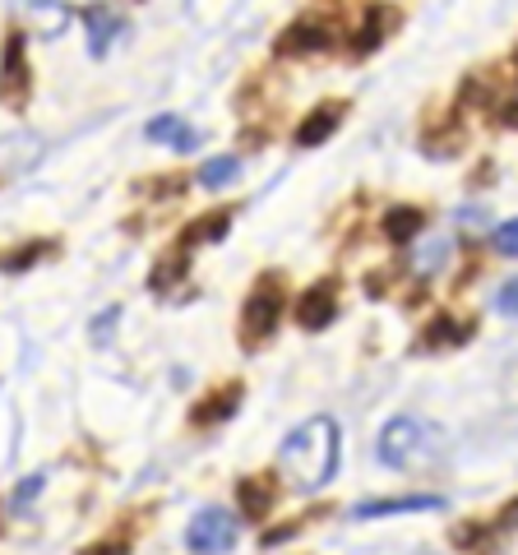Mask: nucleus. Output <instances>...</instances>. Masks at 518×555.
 Listing matches in <instances>:
<instances>
[{
    "label": "nucleus",
    "instance_id": "obj_1",
    "mask_svg": "<svg viewBox=\"0 0 518 555\" xmlns=\"http://www.w3.org/2000/svg\"><path fill=\"white\" fill-rule=\"evenodd\" d=\"M342 459V430L334 416H310L283 440V473L301 486V491H320L329 486Z\"/></svg>",
    "mask_w": 518,
    "mask_h": 555
},
{
    "label": "nucleus",
    "instance_id": "obj_2",
    "mask_svg": "<svg viewBox=\"0 0 518 555\" xmlns=\"http://www.w3.org/2000/svg\"><path fill=\"white\" fill-rule=\"evenodd\" d=\"M375 454L385 467H417L436 454V430H430L422 416H393V422L379 430Z\"/></svg>",
    "mask_w": 518,
    "mask_h": 555
},
{
    "label": "nucleus",
    "instance_id": "obj_3",
    "mask_svg": "<svg viewBox=\"0 0 518 555\" xmlns=\"http://www.w3.org/2000/svg\"><path fill=\"white\" fill-rule=\"evenodd\" d=\"M279 315H283V278L279 273H264L250 287L246 310H241V347L255 352L259 343H269L273 328H279Z\"/></svg>",
    "mask_w": 518,
    "mask_h": 555
},
{
    "label": "nucleus",
    "instance_id": "obj_4",
    "mask_svg": "<svg viewBox=\"0 0 518 555\" xmlns=\"http://www.w3.org/2000/svg\"><path fill=\"white\" fill-rule=\"evenodd\" d=\"M241 537V518H232L228 509H199L185 528V546L195 555H228Z\"/></svg>",
    "mask_w": 518,
    "mask_h": 555
},
{
    "label": "nucleus",
    "instance_id": "obj_5",
    "mask_svg": "<svg viewBox=\"0 0 518 555\" xmlns=\"http://www.w3.org/2000/svg\"><path fill=\"white\" fill-rule=\"evenodd\" d=\"M28 93H33L28 47H24V33H10L5 51H0V102H5L10 112H24L28 107Z\"/></svg>",
    "mask_w": 518,
    "mask_h": 555
},
{
    "label": "nucleus",
    "instance_id": "obj_6",
    "mask_svg": "<svg viewBox=\"0 0 518 555\" xmlns=\"http://www.w3.org/2000/svg\"><path fill=\"white\" fill-rule=\"evenodd\" d=\"M334 315H338V283L334 278H320V283H310L297 297V324L301 328H324V324H334Z\"/></svg>",
    "mask_w": 518,
    "mask_h": 555
},
{
    "label": "nucleus",
    "instance_id": "obj_7",
    "mask_svg": "<svg viewBox=\"0 0 518 555\" xmlns=\"http://www.w3.org/2000/svg\"><path fill=\"white\" fill-rule=\"evenodd\" d=\"M334 47V28L320 24V20H297L283 28L279 38V56H315V51H329Z\"/></svg>",
    "mask_w": 518,
    "mask_h": 555
},
{
    "label": "nucleus",
    "instance_id": "obj_8",
    "mask_svg": "<svg viewBox=\"0 0 518 555\" xmlns=\"http://www.w3.org/2000/svg\"><path fill=\"white\" fill-rule=\"evenodd\" d=\"M393 28H399V10H393V5H371L366 20H361V28H357L352 51H357V56H371V51L385 47V38Z\"/></svg>",
    "mask_w": 518,
    "mask_h": 555
},
{
    "label": "nucleus",
    "instance_id": "obj_9",
    "mask_svg": "<svg viewBox=\"0 0 518 555\" xmlns=\"http://www.w3.org/2000/svg\"><path fill=\"white\" fill-rule=\"evenodd\" d=\"M342 112H348V102H320V107L297 126V149L324 144V139H329V134L342 126Z\"/></svg>",
    "mask_w": 518,
    "mask_h": 555
},
{
    "label": "nucleus",
    "instance_id": "obj_10",
    "mask_svg": "<svg viewBox=\"0 0 518 555\" xmlns=\"http://www.w3.org/2000/svg\"><path fill=\"white\" fill-rule=\"evenodd\" d=\"M417 509H444V495H393V500H366L352 518H385V514H417Z\"/></svg>",
    "mask_w": 518,
    "mask_h": 555
},
{
    "label": "nucleus",
    "instance_id": "obj_11",
    "mask_svg": "<svg viewBox=\"0 0 518 555\" xmlns=\"http://www.w3.org/2000/svg\"><path fill=\"white\" fill-rule=\"evenodd\" d=\"M144 134H148V144H171L177 153H190V149H199V130H190L181 116H158V120H148L144 126Z\"/></svg>",
    "mask_w": 518,
    "mask_h": 555
},
{
    "label": "nucleus",
    "instance_id": "obj_12",
    "mask_svg": "<svg viewBox=\"0 0 518 555\" xmlns=\"http://www.w3.org/2000/svg\"><path fill=\"white\" fill-rule=\"evenodd\" d=\"M20 10L38 24L42 38H61V33L70 28V5H65V0H20Z\"/></svg>",
    "mask_w": 518,
    "mask_h": 555
},
{
    "label": "nucleus",
    "instance_id": "obj_13",
    "mask_svg": "<svg viewBox=\"0 0 518 555\" xmlns=\"http://www.w3.org/2000/svg\"><path fill=\"white\" fill-rule=\"evenodd\" d=\"M236 500L246 518H264L273 509V500H279V486H273V477H246L236 486Z\"/></svg>",
    "mask_w": 518,
    "mask_h": 555
},
{
    "label": "nucleus",
    "instance_id": "obj_14",
    "mask_svg": "<svg viewBox=\"0 0 518 555\" xmlns=\"http://www.w3.org/2000/svg\"><path fill=\"white\" fill-rule=\"evenodd\" d=\"M83 28H89V51L102 61L112 51V42H116V28H120L116 14L107 5H89V10H83Z\"/></svg>",
    "mask_w": 518,
    "mask_h": 555
},
{
    "label": "nucleus",
    "instance_id": "obj_15",
    "mask_svg": "<svg viewBox=\"0 0 518 555\" xmlns=\"http://www.w3.org/2000/svg\"><path fill=\"white\" fill-rule=\"evenodd\" d=\"M241 385H228V389H218V393H209L204 403L195 408V426H213V422H228V416L241 408Z\"/></svg>",
    "mask_w": 518,
    "mask_h": 555
},
{
    "label": "nucleus",
    "instance_id": "obj_16",
    "mask_svg": "<svg viewBox=\"0 0 518 555\" xmlns=\"http://www.w3.org/2000/svg\"><path fill=\"white\" fill-rule=\"evenodd\" d=\"M228 228H232V208H228V214H204L199 222H190V228L177 236V246L190 250V246H204V241H222V236H228Z\"/></svg>",
    "mask_w": 518,
    "mask_h": 555
},
{
    "label": "nucleus",
    "instance_id": "obj_17",
    "mask_svg": "<svg viewBox=\"0 0 518 555\" xmlns=\"http://www.w3.org/2000/svg\"><path fill=\"white\" fill-rule=\"evenodd\" d=\"M422 228H426V214L417 204H399V208H389L385 214V236L389 241H412V236H422Z\"/></svg>",
    "mask_w": 518,
    "mask_h": 555
},
{
    "label": "nucleus",
    "instance_id": "obj_18",
    "mask_svg": "<svg viewBox=\"0 0 518 555\" xmlns=\"http://www.w3.org/2000/svg\"><path fill=\"white\" fill-rule=\"evenodd\" d=\"M468 334H472V324H463V320H454V315H440L436 324L426 328L422 347H458V343H468Z\"/></svg>",
    "mask_w": 518,
    "mask_h": 555
},
{
    "label": "nucleus",
    "instance_id": "obj_19",
    "mask_svg": "<svg viewBox=\"0 0 518 555\" xmlns=\"http://www.w3.org/2000/svg\"><path fill=\"white\" fill-rule=\"evenodd\" d=\"M236 177H241V158H232V153H228V158H209V163H204L195 181L204 190H222V185H232Z\"/></svg>",
    "mask_w": 518,
    "mask_h": 555
},
{
    "label": "nucleus",
    "instance_id": "obj_20",
    "mask_svg": "<svg viewBox=\"0 0 518 555\" xmlns=\"http://www.w3.org/2000/svg\"><path fill=\"white\" fill-rule=\"evenodd\" d=\"M495 250L505 259H518V218H509V222H500L495 228Z\"/></svg>",
    "mask_w": 518,
    "mask_h": 555
},
{
    "label": "nucleus",
    "instance_id": "obj_21",
    "mask_svg": "<svg viewBox=\"0 0 518 555\" xmlns=\"http://www.w3.org/2000/svg\"><path fill=\"white\" fill-rule=\"evenodd\" d=\"M51 250H56L51 241H42V246H24L20 255H10V259H5V269H10V273H20V269H28L38 255H51Z\"/></svg>",
    "mask_w": 518,
    "mask_h": 555
},
{
    "label": "nucleus",
    "instance_id": "obj_22",
    "mask_svg": "<svg viewBox=\"0 0 518 555\" xmlns=\"http://www.w3.org/2000/svg\"><path fill=\"white\" fill-rule=\"evenodd\" d=\"M495 310H500V315H514V320H518V278H509V283L500 287Z\"/></svg>",
    "mask_w": 518,
    "mask_h": 555
},
{
    "label": "nucleus",
    "instance_id": "obj_23",
    "mask_svg": "<svg viewBox=\"0 0 518 555\" xmlns=\"http://www.w3.org/2000/svg\"><path fill=\"white\" fill-rule=\"evenodd\" d=\"M116 320H120V306H112V310H102V315L93 320V343L102 347V343H107L112 338V328H116Z\"/></svg>",
    "mask_w": 518,
    "mask_h": 555
},
{
    "label": "nucleus",
    "instance_id": "obj_24",
    "mask_svg": "<svg viewBox=\"0 0 518 555\" xmlns=\"http://www.w3.org/2000/svg\"><path fill=\"white\" fill-rule=\"evenodd\" d=\"M42 481H47V477H24V486L14 491V509H24L33 495H42Z\"/></svg>",
    "mask_w": 518,
    "mask_h": 555
},
{
    "label": "nucleus",
    "instance_id": "obj_25",
    "mask_svg": "<svg viewBox=\"0 0 518 555\" xmlns=\"http://www.w3.org/2000/svg\"><path fill=\"white\" fill-rule=\"evenodd\" d=\"M83 555H130V546L126 542H98V546H89Z\"/></svg>",
    "mask_w": 518,
    "mask_h": 555
},
{
    "label": "nucleus",
    "instance_id": "obj_26",
    "mask_svg": "<svg viewBox=\"0 0 518 555\" xmlns=\"http://www.w3.org/2000/svg\"><path fill=\"white\" fill-rule=\"evenodd\" d=\"M500 126H509V130H518V98H509L505 107H500Z\"/></svg>",
    "mask_w": 518,
    "mask_h": 555
},
{
    "label": "nucleus",
    "instance_id": "obj_27",
    "mask_svg": "<svg viewBox=\"0 0 518 555\" xmlns=\"http://www.w3.org/2000/svg\"><path fill=\"white\" fill-rule=\"evenodd\" d=\"M500 528H518V505L505 509V518H500Z\"/></svg>",
    "mask_w": 518,
    "mask_h": 555
},
{
    "label": "nucleus",
    "instance_id": "obj_28",
    "mask_svg": "<svg viewBox=\"0 0 518 555\" xmlns=\"http://www.w3.org/2000/svg\"><path fill=\"white\" fill-rule=\"evenodd\" d=\"M514 69H518V47H514Z\"/></svg>",
    "mask_w": 518,
    "mask_h": 555
}]
</instances>
